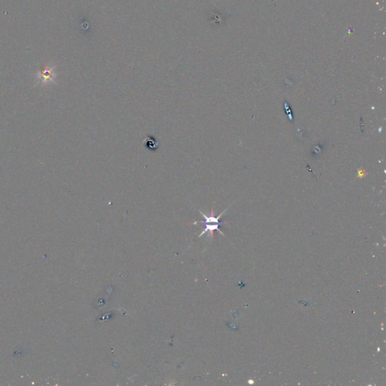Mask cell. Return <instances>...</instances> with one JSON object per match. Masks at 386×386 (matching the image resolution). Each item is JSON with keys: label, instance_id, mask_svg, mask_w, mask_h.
Instances as JSON below:
<instances>
[{"label": "cell", "instance_id": "cell-2", "mask_svg": "<svg viewBox=\"0 0 386 386\" xmlns=\"http://www.w3.org/2000/svg\"><path fill=\"white\" fill-rule=\"evenodd\" d=\"M143 142L146 144L147 150H150V151L156 152L159 149L160 145H159L158 141L151 135L147 136V138H145Z\"/></svg>", "mask_w": 386, "mask_h": 386}, {"label": "cell", "instance_id": "cell-1", "mask_svg": "<svg viewBox=\"0 0 386 386\" xmlns=\"http://www.w3.org/2000/svg\"><path fill=\"white\" fill-rule=\"evenodd\" d=\"M228 210V208L225 210V211H223L221 214H220L218 217H216L214 215V209L211 210V214L210 215H207V214H204L203 213L202 211H199L200 214L201 215L204 217V221H199V222H194L193 223V225H196V224H201L204 225V230L200 233V235H198V238H200V237L202 236L204 234L208 233V236L210 237L211 238H214V231H218L221 235H224V233L222 232V231L220 229V226L221 225H224V224H228V223L226 222H221L220 220H221V217L225 214V211Z\"/></svg>", "mask_w": 386, "mask_h": 386}]
</instances>
